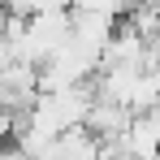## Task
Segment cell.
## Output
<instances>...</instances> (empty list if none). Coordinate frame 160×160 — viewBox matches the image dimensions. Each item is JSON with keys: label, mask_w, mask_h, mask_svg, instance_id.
<instances>
[{"label": "cell", "mask_w": 160, "mask_h": 160, "mask_svg": "<svg viewBox=\"0 0 160 160\" xmlns=\"http://www.w3.org/2000/svg\"><path fill=\"white\" fill-rule=\"evenodd\" d=\"M0 160H30V156L18 147V143H0Z\"/></svg>", "instance_id": "obj_1"}]
</instances>
